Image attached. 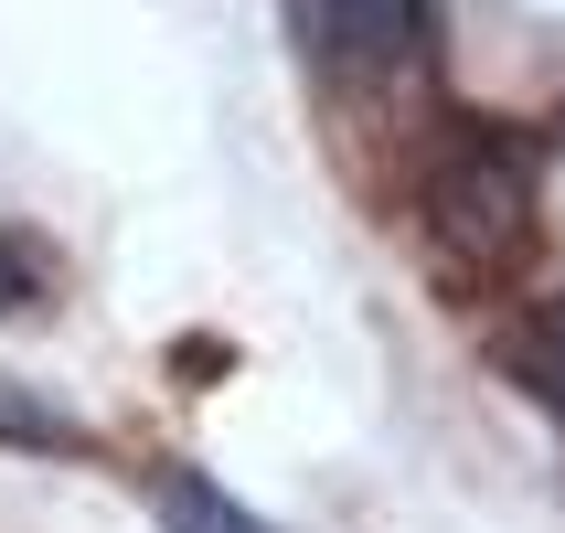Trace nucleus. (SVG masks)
Instances as JSON below:
<instances>
[{
	"mask_svg": "<svg viewBox=\"0 0 565 533\" xmlns=\"http://www.w3.org/2000/svg\"><path fill=\"white\" fill-rule=\"evenodd\" d=\"M0 448H75V416H54L43 395H0Z\"/></svg>",
	"mask_w": 565,
	"mask_h": 533,
	"instance_id": "5",
	"label": "nucleus"
},
{
	"mask_svg": "<svg viewBox=\"0 0 565 533\" xmlns=\"http://www.w3.org/2000/svg\"><path fill=\"white\" fill-rule=\"evenodd\" d=\"M288 32L342 86H406L427 64V0H288Z\"/></svg>",
	"mask_w": 565,
	"mask_h": 533,
	"instance_id": "2",
	"label": "nucleus"
},
{
	"mask_svg": "<svg viewBox=\"0 0 565 533\" xmlns=\"http://www.w3.org/2000/svg\"><path fill=\"white\" fill-rule=\"evenodd\" d=\"M43 288H54V256L32 246L22 224H0V320H22V310H43Z\"/></svg>",
	"mask_w": 565,
	"mask_h": 533,
	"instance_id": "4",
	"label": "nucleus"
},
{
	"mask_svg": "<svg viewBox=\"0 0 565 533\" xmlns=\"http://www.w3.org/2000/svg\"><path fill=\"white\" fill-rule=\"evenodd\" d=\"M150 512H160V533H267L235 491H214L192 470H150Z\"/></svg>",
	"mask_w": 565,
	"mask_h": 533,
	"instance_id": "3",
	"label": "nucleus"
},
{
	"mask_svg": "<svg viewBox=\"0 0 565 533\" xmlns=\"http://www.w3.org/2000/svg\"><path fill=\"white\" fill-rule=\"evenodd\" d=\"M523 374H534L544 395L565 406V310H555V320H534V352H523Z\"/></svg>",
	"mask_w": 565,
	"mask_h": 533,
	"instance_id": "6",
	"label": "nucleus"
},
{
	"mask_svg": "<svg viewBox=\"0 0 565 533\" xmlns=\"http://www.w3.org/2000/svg\"><path fill=\"white\" fill-rule=\"evenodd\" d=\"M427 224H438L448 267H512L534 235V160L502 128H459L427 171Z\"/></svg>",
	"mask_w": 565,
	"mask_h": 533,
	"instance_id": "1",
	"label": "nucleus"
}]
</instances>
